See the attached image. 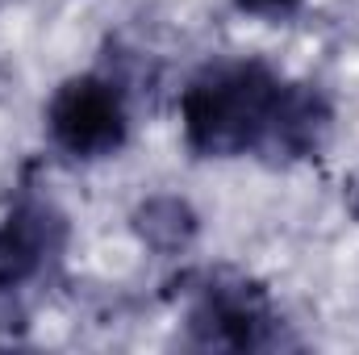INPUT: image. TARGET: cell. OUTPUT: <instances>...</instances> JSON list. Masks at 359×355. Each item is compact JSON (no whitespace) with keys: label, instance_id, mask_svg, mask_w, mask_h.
Wrapping results in <instances>:
<instances>
[{"label":"cell","instance_id":"obj_6","mask_svg":"<svg viewBox=\"0 0 359 355\" xmlns=\"http://www.w3.org/2000/svg\"><path fill=\"white\" fill-rule=\"evenodd\" d=\"M130 226H134V234H138V243L147 251L184 255L201 234V213L176 192H155L130 213Z\"/></svg>","mask_w":359,"mask_h":355},{"label":"cell","instance_id":"obj_1","mask_svg":"<svg viewBox=\"0 0 359 355\" xmlns=\"http://www.w3.org/2000/svg\"><path fill=\"white\" fill-rule=\"evenodd\" d=\"M288 80L268 59H213L180 92V130L192 159L264 155Z\"/></svg>","mask_w":359,"mask_h":355},{"label":"cell","instance_id":"obj_4","mask_svg":"<svg viewBox=\"0 0 359 355\" xmlns=\"http://www.w3.org/2000/svg\"><path fill=\"white\" fill-rule=\"evenodd\" d=\"M67 213L55 205L42 184H17L0 213V293H17L34 284L67 251Z\"/></svg>","mask_w":359,"mask_h":355},{"label":"cell","instance_id":"obj_7","mask_svg":"<svg viewBox=\"0 0 359 355\" xmlns=\"http://www.w3.org/2000/svg\"><path fill=\"white\" fill-rule=\"evenodd\" d=\"M234 4H238V13L259 17V21H288L301 13L305 0H234Z\"/></svg>","mask_w":359,"mask_h":355},{"label":"cell","instance_id":"obj_3","mask_svg":"<svg viewBox=\"0 0 359 355\" xmlns=\"http://www.w3.org/2000/svg\"><path fill=\"white\" fill-rule=\"evenodd\" d=\"M46 138L67 159L96 163L130 142L126 88L100 72L67 76L46 100Z\"/></svg>","mask_w":359,"mask_h":355},{"label":"cell","instance_id":"obj_5","mask_svg":"<svg viewBox=\"0 0 359 355\" xmlns=\"http://www.w3.org/2000/svg\"><path fill=\"white\" fill-rule=\"evenodd\" d=\"M330 134H334V105H330V96L318 84L288 80L280 113H276V126H271L268 147H264L259 159H268L271 168L318 159L326 151Z\"/></svg>","mask_w":359,"mask_h":355},{"label":"cell","instance_id":"obj_2","mask_svg":"<svg viewBox=\"0 0 359 355\" xmlns=\"http://www.w3.org/2000/svg\"><path fill=\"white\" fill-rule=\"evenodd\" d=\"M184 335L201 351H264L280 339V314L259 280L217 267L192 276Z\"/></svg>","mask_w":359,"mask_h":355}]
</instances>
